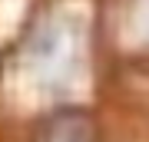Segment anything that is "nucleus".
Listing matches in <instances>:
<instances>
[{
  "label": "nucleus",
  "instance_id": "nucleus-1",
  "mask_svg": "<svg viewBox=\"0 0 149 142\" xmlns=\"http://www.w3.org/2000/svg\"><path fill=\"white\" fill-rule=\"evenodd\" d=\"M73 33L66 30V23H43L27 43V60L43 76H63L73 69Z\"/></svg>",
  "mask_w": 149,
  "mask_h": 142
},
{
  "label": "nucleus",
  "instance_id": "nucleus-2",
  "mask_svg": "<svg viewBox=\"0 0 149 142\" xmlns=\"http://www.w3.org/2000/svg\"><path fill=\"white\" fill-rule=\"evenodd\" d=\"M40 142H93V122L83 112H63L43 129Z\"/></svg>",
  "mask_w": 149,
  "mask_h": 142
},
{
  "label": "nucleus",
  "instance_id": "nucleus-3",
  "mask_svg": "<svg viewBox=\"0 0 149 142\" xmlns=\"http://www.w3.org/2000/svg\"><path fill=\"white\" fill-rule=\"evenodd\" d=\"M143 20H149V3H146V10H143Z\"/></svg>",
  "mask_w": 149,
  "mask_h": 142
}]
</instances>
